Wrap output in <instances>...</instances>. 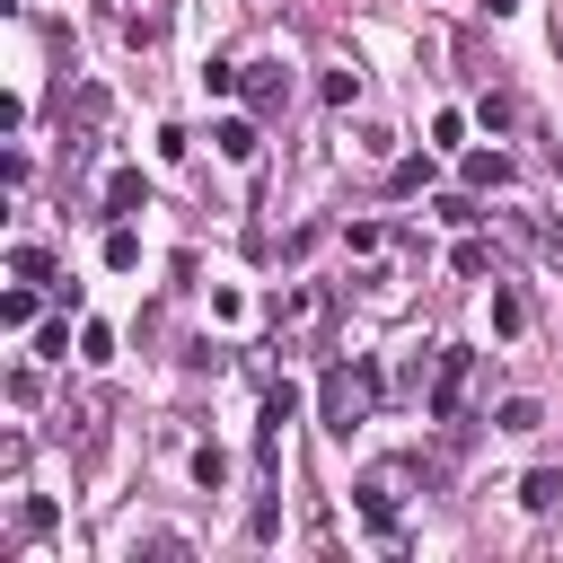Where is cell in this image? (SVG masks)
Here are the masks:
<instances>
[{"label": "cell", "instance_id": "obj_2", "mask_svg": "<svg viewBox=\"0 0 563 563\" xmlns=\"http://www.w3.org/2000/svg\"><path fill=\"white\" fill-rule=\"evenodd\" d=\"M466 378H475V352H440V378H431V422H457L466 413Z\"/></svg>", "mask_w": 563, "mask_h": 563}, {"label": "cell", "instance_id": "obj_9", "mask_svg": "<svg viewBox=\"0 0 563 563\" xmlns=\"http://www.w3.org/2000/svg\"><path fill=\"white\" fill-rule=\"evenodd\" d=\"M246 97H255V114H282V106H290V79H282V70H255Z\"/></svg>", "mask_w": 563, "mask_h": 563}, {"label": "cell", "instance_id": "obj_5", "mask_svg": "<svg viewBox=\"0 0 563 563\" xmlns=\"http://www.w3.org/2000/svg\"><path fill=\"white\" fill-rule=\"evenodd\" d=\"M466 185L475 194H501L510 185V150H466Z\"/></svg>", "mask_w": 563, "mask_h": 563}, {"label": "cell", "instance_id": "obj_7", "mask_svg": "<svg viewBox=\"0 0 563 563\" xmlns=\"http://www.w3.org/2000/svg\"><path fill=\"white\" fill-rule=\"evenodd\" d=\"M493 334H528V299L510 282H493Z\"/></svg>", "mask_w": 563, "mask_h": 563}, {"label": "cell", "instance_id": "obj_21", "mask_svg": "<svg viewBox=\"0 0 563 563\" xmlns=\"http://www.w3.org/2000/svg\"><path fill=\"white\" fill-rule=\"evenodd\" d=\"M273 528H282V501L264 493V501H255V519H246V537H255V545H273Z\"/></svg>", "mask_w": 563, "mask_h": 563}, {"label": "cell", "instance_id": "obj_19", "mask_svg": "<svg viewBox=\"0 0 563 563\" xmlns=\"http://www.w3.org/2000/svg\"><path fill=\"white\" fill-rule=\"evenodd\" d=\"M0 325H35V290H26V282L0 290Z\"/></svg>", "mask_w": 563, "mask_h": 563}, {"label": "cell", "instance_id": "obj_20", "mask_svg": "<svg viewBox=\"0 0 563 563\" xmlns=\"http://www.w3.org/2000/svg\"><path fill=\"white\" fill-rule=\"evenodd\" d=\"M493 422H501V431H537V422H545V413H537V396H510V405H501V413H493Z\"/></svg>", "mask_w": 563, "mask_h": 563}, {"label": "cell", "instance_id": "obj_8", "mask_svg": "<svg viewBox=\"0 0 563 563\" xmlns=\"http://www.w3.org/2000/svg\"><path fill=\"white\" fill-rule=\"evenodd\" d=\"M9 273H18V282H53V255H44L35 238H18V246H9Z\"/></svg>", "mask_w": 563, "mask_h": 563}, {"label": "cell", "instance_id": "obj_17", "mask_svg": "<svg viewBox=\"0 0 563 563\" xmlns=\"http://www.w3.org/2000/svg\"><path fill=\"white\" fill-rule=\"evenodd\" d=\"M449 264L475 282V273H493V246H484V238H457V255H449Z\"/></svg>", "mask_w": 563, "mask_h": 563}, {"label": "cell", "instance_id": "obj_1", "mask_svg": "<svg viewBox=\"0 0 563 563\" xmlns=\"http://www.w3.org/2000/svg\"><path fill=\"white\" fill-rule=\"evenodd\" d=\"M317 405H325V431H352V422L378 405V361H352V369H334Z\"/></svg>", "mask_w": 563, "mask_h": 563}, {"label": "cell", "instance_id": "obj_6", "mask_svg": "<svg viewBox=\"0 0 563 563\" xmlns=\"http://www.w3.org/2000/svg\"><path fill=\"white\" fill-rule=\"evenodd\" d=\"M211 141H220V158H229V167H246V158H255V150H264V141H255V123H246V114H229V123H220V132H211Z\"/></svg>", "mask_w": 563, "mask_h": 563}, {"label": "cell", "instance_id": "obj_4", "mask_svg": "<svg viewBox=\"0 0 563 563\" xmlns=\"http://www.w3.org/2000/svg\"><path fill=\"white\" fill-rule=\"evenodd\" d=\"M361 519L396 545V484H387V475H369V484H361Z\"/></svg>", "mask_w": 563, "mask_h": 563}, {"label": "cell", "instance_id": "obj_18", "mask_svg": "<svg viewBox=\"0 0 563 563\" xmlns=\"http://www.w3.org/2000/svg\"><path fill=\"white\" fill-rule=\"evenodd\" d=\"M317 308H325V299H317V290H308V282H299V290H282V325H308V317H317Z\"/></svg>", "mask_w": 563, "mask_h": 563}, {"label": "cell", "instance_id": "obj_14", "mask_svg": "<svg viewBox=\"0 0 563 563\" xmlns=\"http://www.w3.org/2000/svg\"><path fill=\"white\" fill-rule=\"evenodd\" d=\"M194 484L220 493V484H229V449H194Z\"/></svg>", "mask_w": 563, "mask_h": 563}, {"label": "cell", "instance_id": "obj_3", "mask_svg": "<svg viewBox=\"0 0 563 563\" xmlns=\"http://www.w3.org/2000/svg\"><path fill=\"white\" fill-rule=\"evenodd\" d=\"M141 202H150V185H141V167H114V176H106V220H132Z\"/></svg>", "mask_w": 563, "mask_h": 563}, {"label": "cell", "instance_id": "obj_16", "mask_svg": "<svg viewBox=\"0 0 563 563\" xmlns=\"http://www.w3.org/2000/svg\"><path fill=\"white\" fill-rule=\"evenodd\" d=\"M53 519H62V510H53L44 493H35V501H18V537H53Z\"/></svg>", "mask_w": 563, "mask_h": 563}, {"label": "cell", "instance_id": "obj_15", "mask_svg": "<svg viewBox=\"0 0 563 563\" xmlns=\"http://www.w3.org/2000/svg\"><path fill=\"white\" fill-rule=\"evenodd\" d=\"M519 501H528V510H554V501H563V475H545V466H537V475L519 484Z\"/></svg>", "mask_w": 563, "mask_h": 563}, {"label": "cell", "instance_id": "obj_12", "mask_svg": "<svg viewBox=\"0 0 563 563\" xmlns=\"http://www.w3.org/2000/svg\"><path fill=\"white\" fill-rule=\"evenodd\" d=\"M475 123H484V132H510V123H519V97H501V88H493V97L475 106Z\"/></svg>", "mask_w": 563, "mask_h": 563}, {"label": "cell", "instance_id": "obj_23", "mask_svg": "<svg viewBox=\"0 0 563 563\" xmlns=\"http://www.w3.org/2000/svg\"><path fill=\"white\" fill-rule=\"evenodd\" d=\"M343 238H352V255H378V246H387V229H378V220H352Z\"/></svg>", "mask_w": 563, "mask_h": 563}, {"label": "cell", "instance_id": "obj_10", "mask_svg": "<svg viewBox=\"0 0 563 563\" xmlns=\"http://www.w3.org/2000/svg\"><path fill=\"white\" fill-rule=\"evenodd\" d=\"M106 264H114V273H132V264H141V238H132V220H114V229H106Z\"/></svg>", "mask_w": 563, "mask_h": 563}, {"label": "cell", "instance_id": "obj_13", "mask_svg": "<svg viewBox=\"0 0 563 563\" xmlns=\"http://www.w3.org/2000/svg\"><path fill=\"white\" fill-rule=\"evenodd\" d=\"M422 185H431V158H396L387 167V194H422Z\"/></svg>", "mask_w": 563, "mask_h": 563}, {"label": "cell", "instance_id": "obj_22", "mask_svg": "<svg viewBox=\"0 0 563 563\" xmlns=\"http://www.w3.org/2000/svg\"><path fill=\"white\" fill-rule=\"evenodd\" d=\"M361 97V70H325V106H352Z\"/></svg>", "mask_w": 563, "mask_h": 563}, {"label": "cell", "instance_id": "obj_11", "mask_svg": "<svg viewBox=\"0 0 563 563\" xmlns=\"http://www.w3.org/2000/svg\"><path fill=\"white\" fill-rule=\"evenodd\" d=\"M238 79H246V70H238L229 53H211V62H202V88H211V97H238Z\"/></svg>", "mask_w": 563, "mask_h": 563}]
</instances>
